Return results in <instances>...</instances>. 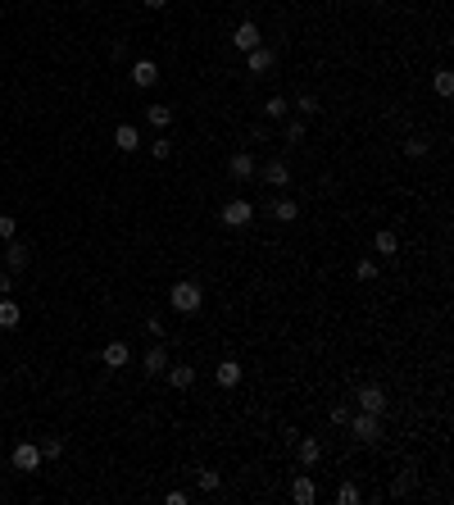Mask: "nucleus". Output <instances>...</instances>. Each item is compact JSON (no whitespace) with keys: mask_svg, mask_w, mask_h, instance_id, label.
<instances>
[{"mask_svg":"<svg viewBox=\"0 0 454 505\" xmlns=\"http://www.w3.org/2000/svg\"><path fill=\"white\" fill-rule=\"evenodd\" d=\"M432 87H436V96H450V91H454V73H450V68H436Z\"/></svg>","mask_w":454,"mask_h":505,"instance_id":"26","label":"nucleus"},{"mask_svg":"<svg viewBox=\"0 0 454 505\" xmlns=\"http://www.w3.org/2000/svg\"><path fill=\"white\" fill-rule=\"evenodd\" d=\"M259 173H264V182H268V187H282V191L291 187V169L282 164V160H268V164H264Z\"/></svg>","mask_w":454,"mask_h":505,"instance_id":"9","label":"nucleus"},{"mask_svg":"<svg viewBox=\"0 0 454 505\" xmlns=\"http://www.w3.org/2000/svg\"><path fill=\"white\" fill-rule=\"evenodd\" d=\"M195 487H200V492H218V487H223V473L200 469V473H195Z\"/></svg>","mask_w":454,"mask_h":505,"instance_id":"24","label":"nucleus"},{"mask_svg":"<svg viewBox=\"0 0 454 505\" xmlns=\"http://www.w3.org/2000/svg\"><path fill=\"white\" fill-rule=\"evenodd\" d=\"M150 155H155V160H168V155H173V142H168V137L150 142Z\"/></svg>","mask_w":454,"mask_h":505,"instance_id":"34","label":"nucleus"},{"mask_svg":"<svg viewBox=\"0 0 454 505\" xmlns=\"http://www.w3.org/2000/svg\"><path fill=\"white\" fill-rule=\"evenodd\" d=\"M295 455H300L304 469H314V464L323 460V441L318 437H295Z\"/></svg>","mask_w":454,"mask_h":505,"instance_id":"7","label":"nucleus"},{"mask_svg":"<svg viewBox=\"0 0 454 505\" xmlns=\"http://www.w3.org/2000/svg\"><path fill=\"white\" fill-rule=\"evenodd\" d=\"M350 415H355L350 406H332V423H350Z\"/></svg>","mask_w":454,"mask_h":505,"instance_id":"37","label":"nucleus"},{"mask_svg":"<svg viewBox=\"0 0 454 505\" xmlns=\"http://www.w3.org/2000/svg\"><path fill=\"white\" fill-rule=\"evenodd\" d=\"M164 374H168V387H177V392H186V387L195 383V369H191V364H168Z\"/></svg>","mask_w":454,"mask_h":505,"instance_id":"16","label":"nucleus"},{"mask_svg":"<svg viewBox=\"0 0 454 505\" xmlns=\"http://www.w3.org/2000/svg\"><path fill=\"white\" fill-rule=\"evenodd\" d=\"M10 464L19 473H32L37 464H41V446H32V441H19V446L10 450Z\"/></svg>","mask_w":454,"mask_h":505,"instance_id":"5","label":"nucleus"},{"mask_svg":"<svg viewBox=\"0 0 454 505\" xmlns=\"http://www.w3.org/2000/svg\"><path fill=\"white\" fill-rule=\"evenodd\" d=\"M114 146H119L123 155H132L141 146V137H137V128H132V123H119V128H114Z\"/></svg>","mask_w":454,"mask_h":505,"instance_id":"18","label":"nucleus"},{"mask_svg":"<svg viewBox=\"0 0 454 505\" xmlns=\"http://www.w3.org/2000/svg\"><path fill=\"white\" fill-rule=\"evenodd\" d=\"M146 332H150L155 341H164V332H168V328H164V318H155V314H150V318H146Z\"/></svg>","mask_w":454,"mask_h":505,"instance_id":"35","label":"nucleus"},{"mask_svg":"<svg viewBox=\"0 0 454 505\" xmlns=\"http://www.w3.org/2000/svg\"><path fill=\"white\" fill-rule=\"evenodd\" d=\"M5 292H14V274L10 269H0V296H5Z\"/></svg>","mask_w":454,"mask_h":505,"instance_id":"38","label":"nucleus"},{"mask_svg":"<svg viewBox=\"0 0 454 505\" xmlns=\"http://www.w3.org/2000/svg\"><path fill=\"white\" fill-rule=\"evenodd\" d=\"M232 46H237V50H255V46H264L259 41V28H255V23H237V32H232Z\"/></svg>","mask_w":454,"mask_h":505,"instance_id":"11","label":"nucleus"},{"mask_svg":"<svg viewBox=\"0 0 454 505\" xmlns=\"http://www.w3.org/2000/svg\"><path fill=\"white\" fill-rule=\"evenodd\" d=\"M141 369H146V374H164V369H168V346H164V341H155L150 351L141 355Z\"/></svg>","mask_w":454,"mask_h":505,"instance_id":"8","label":"nucleus"},{"mask_svg":"<svg viewBox=\"0 0 454 505\" xmlns=\"http://www.w3.org/2000/svg\"><path fill=\"white\" fill-rule=\"evenodd\" d=\"M19 318H23V309H19V301H0V328H19Z\"/></svg>","mask_w":454,"mask_h":505,"instance_id":"20","label":"nucleus"},{"mask_svg":"<svg viewBox=\"0 0 454 505\" xmlns=\"http://www.w3.org/2000/svg\"><path fill=\"white\" fill-rule=\"evenodd\" d=\"M355 278L359 283H373L377 278V260H355Z\"/></svg>","mask_w":454,"mask_h":505,"instance_id":"28","label":"nucleus"},{"mask_svg":"<svg viewBox=\"0 0 454 505\" xmlns=\"http://www.w3.org/2000/svg\"><path fill=\"white\" fill-rule=\"evenodd\" d=\"M295 114H300V119H318V96H309V91H300V96H295V105H291Z\"/></svg>","mask_w":454,"mask_h":505,"instance_id":"22","label":"nucleus"},{"mask_svg":"<svg viewBox=\"0 0 454 505\" xmlns=\"http://www.w3.org/2000/svg\"><path fill=\"white\" fill-rule=\"evenodd\" d=\"M355 406L359 410H368V415H386V392H382L377 383H364V387H355Z\"/></svg>","mask_w":454,"mask_h":505,"instance_id":"4","label":"nucleus"},{"mask_svg":"<svg viewBox=\"0 0 454 505\" xmlns=\"http://www.w3.org/2000/svg\"><path fill=\"white\" fill-rule=\"evenodd\" d=\"M255 169H259V164H255V155H250V151H237L232 160H227V173H232V178H255Z\"/></svg>","mask_w":454,"mask_h":505,"instance_id":"14","label":"nucleus"},{"mask_svg":"<svg viewBox=\"0 0 454 505\" xmlns=\"http://www.w3.org/2000/svg\"><path fill=\"white\" fill-rule=\"evenodd\" d=\"M373 246H377V255H386V260L400 251V242H395V232H391V228H382L377 237H373Z\"/></svg>","mask_w":454,"mask_h":505,"instance_id":"23","label":"nucleus"},{"mask_svg":"<svg viewBox=\"0 0 454 505\" xmlns=\"http://www.w3.org/2000/svg\"><path fill=\"white\" fill-rule=\"evenodd\" d=\"M427 151H432V146L422 142V137H409V142H404V155H409V160H422Z\"/></svg>","mask_w":454,"mask_h":505,"instance_id":"31","label":"nucleus"},{"mask_svg":"<svg viewBox=\"0 0 454 505\" xmlns=\"http://www.w3.org/2000/svg\"><path fill=\"white\" fill-rule=\"evenodd\" d=\"M28 264H32V255H28V246H23V242L5 246V269H10V274H23Z\"/></svg>","mask_w":454,"mask_h":505,"instance_id":"12","label":"nucleus"},{"mask_svg":"<svg viewBox=\"0 0 454 505\" xmlns=\"http://www.w3.org/2000/svg\"><path fill=\"white\" fill-rule=\"evenodd\" d=\"M141 5H146V10H164V5H168V0H141Z\"/></svg>","mask_w":454,"mask_h":505,"instance_id":"40","label":"nucleus"},{"mask_svg":"<svg viewBox=\"0 0 454 505\" xmlns=\"http://www.w3.org/2000/svg\"><path fill=\"white\" fill-rule=\"evenodd\" d=\"M273 64H277V50H268V46H255V50H246V68H250V77H264Z\"/></svg>","mask_w":454,"mask_h":505,"instance_id":"6","label":"nucleus"},{"mask_svg":"<svg viewBox=\"0 0 454 505\" xmlns=\"http://www.w3.org/2000/svg\"><path fill=\"white\" fill-rule=\"evenodd\" d=\"M291 501L295 505H314L318 501V487H314V478H309V473H300V478L291 483Z\"/></svg>","mask_w":454,"mask_h":505,"instance_id":"13","label":"nucleus"},{"mask_svg":"<svg viewBox=\"0 0 454 505\" xmlns=\"http://www.w3.org/2000/svg\"><path fill=\"white\" fill-rule=\"evenodd\" d=\"M0 237H5V242H14V237H19V219H10V214H0Z\"/></svg>","mask_w":454,"mask_h":505,"instance_id":"33","label":"nucleus"},{"mask_svg":"<svg viewBox=\"0 0 454 505\" xmlns=\"http://www.w3.org/2000/svg\"><path fill=\"white\" fill-rule=\"evenodd\" d=\"M286 114H291V100H286V96H273L268 105H264V119H273V123H282Z\"/></svg>","mask_w":454,"mask_h":505,"instance_id":"21","label":"nucleus"},{"mask_svg":"<svg viewBox=\"0 0 454 505\" xmlns=\"http://www.w3.org/2000/svg\"><path fill=\"white\" fill-rule=\"evenodd\" d=\"M282 123H286V128H282V137H286L291 146H300L304 142V119H282Z\"/></svg>","mask_w":454,"mask_h":505,"instance_id":"25","label":"nucleus"},{"mask_svg":"<svg viewBox=\"0 0 454 505\" xmlns=\"http://www.w3.org/2000/svg\"><path fill=\"white\" fill-rule=\"evenodd\" d=\"M214 383H218V387H237V383H241V364H237V360H218Z\"/></svg>","mask_w":454,"mask_h":505,"instance_id":"17","label":"nucleus"},{"mask_svg":"<svg viewBox=\"0 0 454 505\" xmlns=\"http://www.w3.org/2000/svg\"><path fill=\"white\" fill-rule=\"evenodd\" d=\"M132 82H137V87H155V82H159L155 59H137V64H132Z\"/></svg>","mask_w":454,"mask_h":505,"instance_id":"15","label":"nucleus"},{"mask_svg":"<svg viewBox=\"0 0 454 505\" xmlns=\"http://www.w3.org/2000/svg\"><path fill=\"white\" fill-rule=\"evenodd\" d=\"M250 219H255V205H250L246 196H237V200H227V205L218 209V223H223V228H232V232L250 228Z\"/></svg>","mask_w":454,"mask_h":505,"instance_id":"3","label":"nucleus"},{"mask_svg":"<svg viewBox=\"0 0 454 505\" xmlns=\"http://www.w3.org/2000/svg\"><path fill=\"white\" fill-rule=\"evenodd\" d=\"M350 437L364 441V446H377V441H382V415L355 410V415H350Z\"/></svg>","mask_w":454,"mask_h":505,"instance_id":"2","label":"nucleus"},{"mask_svg":"<svg viewBox=\"0 0 454 505\" xmlns=\"http://www.w3.org/2000/svg\"><path fill=\"white\" fill-rule=\"evenodd\" d=\"M273 219H277V223H295V219H300V205H295L291 196H277V200H273Z\"/></svg>","mask_w":454,"mask_h":505,"instance_id":"19","label":"nucleus"},{"mask_svg":"<svg viewBox=\"0 0 454 505\" xmlns=\"http://www.w3.org/2000/svg\"><path fill=\"white\" fill-rule=\"evenodd\" d=\"M146 119H150L155 128H168V123H173V110H168V105H150V110H146Z\"/></svg>","mask_w":454,"mask_h":505,"instance_id":"27","label":"nucleus"},{"mask_svg":"<svg viewBox=\"0 0 454 505\" xmlns=\"http://www.w3.org/2000/svg\"><path fill=\"white\" fill-rule=\"evenodd\" d=\"M132 360V351H128V341H109L105 351H100V364L105 369H123V364Z\"/></svg>","mask_w":454,"mask_h":505,"instance_id":"10","label":"nucleus"},{"mask_svg":"<svg viewBox=\"0 0 454 505\" xmlns=\"http://www.w3.org/2000/svg\"><path fill=\"white\" fill-rule=\"evenodd\" d=\"M168 301H173L177 314H195V309L205 305V292H200V283H191V278H177V283L168 287Z\"/></svg>","mask_w":454,"mask_h":505,"instance_id":"1","label":"nucleus"},{"mask_svg":"<svg viewBox=\"0 0 454 505\" xmlns=\"http://www.w3.org/2000/svg\"><path fill=\"white\" fill-rule=\"evenodd\" d=\"M186 501H191V496H186L182 487H173V492H168V505H186Z\"/></svg>","mask_w":454,"mask_h":505,"instance_id":"39","label":"nucleus"},{"mask_svg":"<svg viewBox=\"0 0 454 505\" xmlns=\"http://www.w3.org/2000/svg\"><path fill=\"white\" fill-rule=\"evenodd\" d=\"M59 455H64V441H59V437H46L41 441V460H59Z\"/></svg>","mask_w":454,"mask_h":505,"instance_id":"30","label":"nucleus"},{"mask_svg":"<svg viewBox=\"0 0 454 505\" xmlns=\"http://www.w3.org/2000/svg\"><path fill=\"white\" fill-rule=\"evenodd\" d=\"M359 496H364V492H359L355 483H341V487H336V501H341V505H359Z\"/></svg>","mask_w":454,"mask_h":505,"instance_id":"29","label":"nucleus"},{"mask_svg":"<svg viewBox=\"0 0 454 505\" xmlns=\"http://www.w3.org/2000/svg\"><path fill=\"white\" fill-rule=\"evenodd\" d=\"M391 492H395V496H409L413 492V469H404L400 478H395V487H391Z\"/></svg>","mask_w":454,"mask_h":505,"instance_id":"32","label":"nucleus"},{"mask_svg":"<svg viewBox=\"0 0 454 505\" xmlns=\"http://www.w3.org/2000/svg\"><path fill=\"white\" fill-rule=\"evenodd\" d=\"M268 137H273L268 123H250V142H268Z\"/></svg>","mask_w":454,"mask_h":505,"instance_id":"36","label":"nucleus"}]
</instances>
